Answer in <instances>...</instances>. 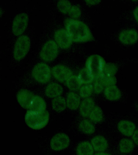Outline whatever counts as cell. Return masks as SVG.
Listing matches in <instances>:
<instances>
[{
    "mask_svg": "<svg viewBox=\"0 0 138 155\" xmlns=\"http://www.w3.org/2000/svg\"><path fill=\"white\" fill-rule=\"evenodd\" d=\"M49 114L48 111L36 112L29 110L25 117V123L28 127L38 130L44 128L49 122Z\"/></svg>",
    "mask_w": 138,
    "mask_h": 155,
    "instance_id": "cell-2",
    "label": "cell"
},
{
    "mask_svg": "<svg viewBox=\"0 0 138 155\" xmlns=\"http://www.w3.org/2000/svg\"><path fill=\"white\" fill-rule=\"evenodd\" d=\"M74 92H71L68 93L66 98L67 107L70 110H77L80 104V97Z\"/></svg>",
    "mask_w": 138,
    "mask_h": 155,
    "instance_id": "cell-17",
    "label": "cell"
},
{
    "mask_svg": "<svg viewBox=\"0 0 138 155\" xmlns=\"http://www.w3.org/2000/svg\"><path fill=\"white\" fill-rule=\"evenodd\" d=\"M105 64V59L101 56L93 54L87 59L86 68L95 78L104 73Z\"/></svg>",
    "mask_w": 138,
    "mask_h": 155,
    "instance_id": "cell-3",
    "label": "cell"
},
{
    "mask_svg": "<svg viewBox=\"0 0 138 155\" xmlns=\"http://www.w3.org/2000/svg\"><path fill=\"white\" fill-rule=\"evenodd\" d=\"M63 88L59 84L52 82L46 87L45 93L48 98H54L60 96L62 94Z\"/></svg>",
    "mask_w": 138,
    "mask_h": 155,
    "instance_id": "cell-15",
    "label": "cell"
},
{
    "mask_svg": "<svg viewBox=\"0 0 138 155\" xmlns=\"http://www.w3.org/2000/svg\"><path fill=\"white\" fill-rule=\"evenodd\" d=\"M82 84L78 76L72 75L66 81V85L70 90L77 91L82 87Z\"/></svg>",
    "mask_w": 138,
    "mask_h": 155,
    "instance_id": "cell-22",
    "label": "cell"
},
{
    "mask_svg": "<svg viewBox=\"0 0 138 155\" xmlns=\"http://www.w3.org/2000/svg\"><path fill=\"white\" fill-rule=\"evenodd\" d=\"M80 130L87 134H93L95 131V127L94 124L88 120H83L79 125Z\"/></svg>",
    "mask_w": 138,
    "mask_h": 155,
    "instance_id": "cell-23",
    "label": "cell"
},
{
    "mask_svg": "<svg viewBox=\"0 0 138 155\" xmlns=\"http://www.w3.org/2000/svg\"><path fill=\"white\" fill-rule=\"evenodd\" d=\"M54 38L58 47L62 49H68L72 44L73 41L71 37L65 29H60L56 31Z\"/></svg>",
    "mask_w": 138,
    "mask_h": 155,
    "instance_id": "cell-9",
    "label": "cell"
},
{
    "mask_svg": "<svg viewBox=\"0 0 138 155\" xmlns=\"http://www.w3.org/2000/svg\"><path fill=\"white\" fill-rule=\"evenodd\" d=\"M93 91V85L90 84H85L82 86L79 89L80 96L82 98L89 97L92 94Z\"/></svg>",
    "mask_w": 138,
    "mask_h": 155,
    "instance_id": "cell-29",
    "label": "cell"
},
{
    "mask_svg": "<svg viewBox=\"0 0 138 155\" xmlns=\"http://www.w3.org/2000/svg\"><path fill=\"white\" fill-rule=\"evenodd\" d=\"M65 24L66 31L73 42H84L93 39L89 28L83 22L75 19H67Z\"/></svg>",
    "mask_w": 138,
    "mask_h": 155,
    "instance_id": "cell-1",
    "label": "cell"
},
{
    "mask_svg": "<svg viewBox=\"0 0 138 155\" xmlns=\"http://www.w3.org/2000/svg\"><path fill=\"white\" fill-rule=\"evenodd\" d=\"M59 47L55 41L50 40L46 42L42 47L40 53L41 59L46 62H51L58 57Z\"/></svg>",
    "mask_w": 138,
    "mask_h": 155,
    "instance_id": "cell-6",
    "label": "cell"
},
{
    "mask_svg": "<svg viewBox=\"0 0 138 155\" xmlns=\"http://www.w3.org/2000/svg\"><path fill=\"white\" fill-rule=\"evenodd\" d=\"M133 15H134L136 20L138 23V6L134 10V12H133Z\"/></svg>",
    "mask_w": 138,
    "mask_h": 155,
    "instance_id": "cell-35",
    "label": "cell"
},
{
    "mask_svg": "<svg viewBox=\"0 0 138 155\" xmlns=\"http://www.w3.org/2000/svg\"><path fill=\"white\" fill-rule=\"evenodd\" d=\"M118 68L116 64L113 63L106 64L104 68V73L107 76H114L117 73Z\"/></svg>",
    "mask_w": 138,
    "mask_h": 155,
    "instance_id": "cell-30",
    "label": "cell"
},
{
    "mask_svg": "<svg viewBox=\"0 0 138 155\" xmlns=\"http://www.w3.org/2000/svg\"><path fill=\"white\" fill-rule=\"evenodd\" d=\"M31 45L30 38L26 35L18 38L15 45L13 56L16 60L19 61L24 59L30 50Z\"/></svg>",
    "mask_w": 138,
    "mask_h": 155,
    "instance_id": "cell-4",
    "label": "cell"
},
{
    "mask_svg": "<svg viewBox=\"0 0 138 155\" xmlns=\"http://www.w3.org/2000/svg\"><path fill=\"white\" fill-rule=\"evenodd\" d=\"M53 110L58 112L64 111L67 107L66 100L64 97L59 96L54 98L52 101Z\"/></svg>",
    "mask_w": 138,
    "mask_h": 155,
    "instance_id": "cell-21",
    "label": "cell"
},
{
    "mask_svg": "<svg viewBox=\"0 0 138 155\" xmlns=\"http://www.w3.org/2000/svg\"><path fill=\"white\" fill-rule=\"evenodd\" d=\"M134 147V143L130 139L124 138L120 141V150L122 153H129L133 151Z\"/></svg>",
    "mask_w": 138,
    "mask_h": 155,
    "instance_id": "cell-26",
    "label": "cell"
},
{
    "mask_svg": "<svg viewBox=\"0 0 138 155\" xmlns=\"http://www.w3.org/2000/svg\"><path fill=\"white\" fill-rule=\"evenodd\" d=\"M28 16L25 13L18 15L15 18L12 24V30L13 35L16 36L21 35L27 27Z\"/></svg>",
    "mask_w": 138,
    "mask_h": 155,
    "instance_id": "cell-7",
    "label": "cell"
},
{
    "mask_svg": "<svg viewBox=\"0 0 138 155\" xmlns=\"http://www.w3.org/2000/svg\"><path fill=\"white\" fill-rule=\"evenodd\" d=\"M119 39L123 44H134L138 41V33L134 29L123 30L120 34Z\"/></svg>",
    "mask_w": 138,
    "mask_h": 155,
    "instance_id": "cell-12",
    "label": "cell"
},
{
    "mask_svg": "<svg viewBox=\"0 0 138 155\" xmlns=\"http://www.w3.org/2000/svg\"><path fill=\"white\" fill-rule=\"evenodd\" d=\"M1 9H0V15H1Z\"/></svg>",
    "mask_w": 138,
    "mask_h": 155,
    "instance_id": "cell-38",
    "label": "cell"
},
{
    "mask_svg": "<svg viewBox=\"0 0 138 155\" xmlns=\"http://www.w3.org/2000/svg\"><path fill=\"white\" fill-rule=\"evenodd\" d=\"M88 116L90 120L94 123L101 122L104 118L102 110L99 106H94Z\"/></svg>",
    "mask_w": 138,
    "mask_h": 155,
    "instance_id": "cell-25",
    "label": "cell"
},
{
    "mask_svg": "<svg viewBox=\"0 0 138 155\" xmlns=\"http://www.w3.org/2000/svg\"><path fill=\"white\" fill-rule=\"evenodd\" d=\"M132 139L134 143L138 145V130L134 131L132 135Z\"/></svg>",
    "mask_w": 138,
    "mask_h": 155,
    "instance_id": "cell-34",
    "label": "cell"
},
{
    "mask_svg": "<svg viewBox=\"0 0 138 155\" xmlns=\"http://www.w3.org/2000/svg\"><path fill=\"white\" fill-rule=\"evenodd\" d=\"M94 151L97 152H104L107 149L108 144L104 137L101 135H97L92 139L91 142Z\"/></svg>",
    "mask_w": 138,
    "mask_h": 155,
    "instance_id": "cell-14",
    "label": "cell"
},
{
    "mask_svg": "<svg viewBox=\"0 0 138 155\" xmlns=\"http://www.w3.org/2000/svg\"><path fill=\"white\" fill-rule=\"evenodd\" d=\"M94 151L91 143L87 141L80 143L76 148V153L78 155H92Z\"/></svg>",
    "mask_w": 138,
    "mask_h": 155,
    "instance_id": "cell-20",
    "label": "cell"
},
{
    "mask_svg": "<svg viewBox=\"0 0 138 155\" xmlns=\"http://www.w3.org/2000/svg\"><path fill=\"white\" fill-rule=\"evenodd\" d=\"M132 1H134V2H136V1H138V0H132Z\"/></svg>",
    "mask_w": 138,
    "mask_h": 155,
    "instance_id": "cell-37",
    "label": "cell"
},
{
    "mask_svg": "<svg viewBox=\"0 0 138 155\" xmlns=\"http://www.w3.org/2000/svg\"><path fill=\"white\" fill-rule=\"evenodd\" d=\"M33 93L27 89L20 90L17 94V100L22 107L29 109L34 97Z\"/></svg>",
    "mask_w": 138,
    "mask_h": 155,
    "instance_id": "cell-11",
    "label": "cell"
},
{
    "mask_svg": "<svg viewBox=\"0 0 138 155\" xmlns=\"http://www.w3.org/2000/svg\"><path fill=\"white\" fill-rule=\"evenodd\" d=\"M87 5H95L100 3L101 0H84Z\"/></svg>",
    "mask_w": 138,
    "mask_h": 155,
    "instance_id": "cell-33",
    "label": "cell"
},
{
    "mask_svg": "<svg viewBox=\"0 0 138 155\" xmlns=\"http://www.w3.org/2000/svg\"><path fill=\"white\" fill-rule=\"evenodd\" d=\"M71 19H76L81 16V11L80 7L77 5L72 6L68 13Z\"/></svg>",
    "mask_w": 138,
    "mask_h": 155,
    "instance_id": "cell-32",
    "label": "cell"
},
{
    "mask_svg": "<svg viewBox=\"0 0 138 155\" xmlns=\"http://www.w3.org/2000/svg\"><path fill=\"white\" fill-rule=\"evenodd\" d=\"M97 77L99 78L100 79L102 83L105 87L115 85L117 82V79L114 76H107L104 73H103Z\"/></svg>",
    "mask_w": 138,
    "mask_h": 155,
    "instance_id": "cell-27",
    "label": "cell"
},
{
    "mask_svg": "<svg viewBox=\"0 0 138 155\" xmlns=\"http://www.w3.org/2000/svg\"><path fill=\"white\" fill-rule=\"evenodd\" d=\"M118 130L123 135L127 137L131 136L135 131L136 127L133 122L122 120L117 124Z\"/></svg>",
    "mask_w": 138,
    "mask_h": 155,
    "instance_id": "cell-13",
    "label": "cell"
},
{
    "mask_svg": "<svg viewBox=\"0 0 138 155\" xmlns=\"http://www.w3.org/2000/svg\"><path fill=\"white\" fill-rule=\"evenodd\" d=\"M94 106V102L92 98H85L80 105V112L81 116L84 117H88Z\"/></svg>",
    "mask_w": 138,
    "mask_h": 155,
    "instance_id": "cell-16",
    "label": "cell"
},
{
    "mask_svg": "<svg viewBox=\"0 0 138 155\" xmlns=\"http://www.w3.org/2000/svg\"><path fill=\"white\" fill-rule=\"evenodd\" d=\"M96 155H109L110 154L105 153H104V152H98L97 153H96Z\"/></svg>",
    "mask_w": 138,
    "mask_h": 155,
    "instance_id": "cell-36",
    "label": "cell"
},
{
    "mask_svg": "<svg viewBox=\"0 0 138 155\" xmlns=\"http://www.w3.org/2000/svg\"><path fill=\"white\" fill-rule=\"evenodd\" d=\"M70 143V139L67 134L64 133H58L51 139L50 146L52 150L59 151L68 147Z\"/></svg>",
    "mask_w": 138,
    "mask_h": 155,
    "instance_id": "cell-8",
    "label": "cell"
},
{
    "mask_svg": "<svg viewBox=\"0 0 138 155\" xmlns=\"http://www.w3.org/2000/svg\"><path fill=\"white\" fill-rule=\"evenodd\" d=\"M78 77L82 84H90L93 82L94 79V76L86 68L80 71Z\"/></svg>",
    "mask_w": 138,
    "mask_h": 155,
    "instance_id": "cell-24",
    "label": "cell"
},
{
    "mask_svg": "<svg viewBox=\"0 0 138 155\" xmlns=\"http://www.w3.org/2000/svg\"><path fill=\"white\" fill-rule=\"evenodd\" d=\"M94 81V83L93 86V91L95 94H100L104 91L105 87L99 78H95Z\"/></svg>",
    "mask_w": 138,
    "mask_h": 155,
    "instance_id": "cell-31",
    "label": "cell"
},
{
    "mask_svg": "<svg viewBox=\"0 0 138 155\" xmlns=\"http://www.w3.org/2000/svg\"><path fill=\"white\" fill-rule=\"evenodd\" d=\"M57 7L61 13L66 14L68 13L72 5L68 0H59L57 4Z\"/></svg>",
    "mask_w": 138,
    "mask_h": 155,
    "instance_id": "cell-28",
    "label": "cell"
},
{
    "mask_svg": "<svg viewBox=\"0 0 138 155\" xmlns=\"http://www.w3.org/2000/svg\"><path fill=\"white\" fill-rule=\"evenodd\" d=\"M53 77L59 82H66L72 75V72L69 68L63 65H57L53 67L52 70Z\"/></svg>",
    "mask_w": 138,
    "mask_h": 155,
    "instance_id": "cell-10",
    "label": "cell"
},
{
    "mask_svg": "<svg viewBox=\"0 0 138 155\" xmlns=\"http://www.w3.org/2000/svg\"><path fill=\"white\" fill-rule=\"evenodd\" d=\"M104 93L106 99L111 101L118 100L121 97L120 91L115 85L106 87Z\"/></svg>",
    "mask_w": 138,
    "mask_h": 155,
    "instance_id": "cell-19",
    "label": "cell"
},
{
    "mask_svg": "<svg viewBox=\"0 0 138 155\" xmlns=\"http://www.w3.org/2000/svg\"><path fill=\"white\" fill-rule=\"evenodd\" d=\"M47 105L45 101L39 96H34L33 98L29 110L36 112L46 111Z\"/></svg>",
    "mask_w": 138,
    "mask_h": 155,
    "instance_id": "cell-18",
    "label": "cell"
},
{
    "mask_svg": "<svg viewBox=\"0 0 138 155\" xmlns=\"http://www.w3.org/2000/svg\"><path fill=\"white\" fill-rule=\"evenodd\" d=\"M33 77L37 82L41 84L48 83L51 77V71L47 64L40 63L33 69Z\"/></svg>",
    "mask_w": 138,
    "mask_h": 155,
    "instance_id": "cell-5",
    "label": "cell"
}]
</instances>
